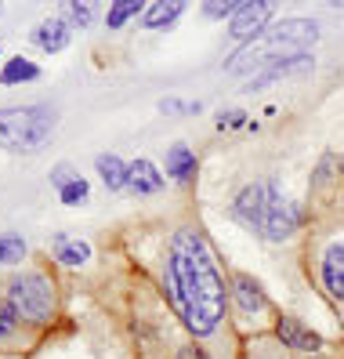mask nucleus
Masks as SVG:
<instances>
[{
  "label": "nucleus",
  "mask_w": 344,
  "mask_h": 359,
  "mask_svg": "<svg viewBox=\"0 0 344 359\" xmlns=\"http://www.w3.org/2000/svg\"><path fill=\"white\" fill-rule=\"evenodd\" d=\"M167 294L170 305L178 309L181 323L192 334H214L218 323L225 320V283L218 272V258H214L210 243L203 232L181 229L170 240V258H167Z\"/></svg>",
  "instance_id": "obj_1"
},
{
  "label": "nucleus",
  "mask_w": 344,
  "mask_h": 359,
  "mask_svg": "<svg viewBox=\"0 0 344 359\" xmlns=\"http://www.w3.org/2000/svg\"><path fill=\"white\" fill-rule=\"evenodd\" d=\"M319 26L312 18H287V22H275V29L261 33L257 40L243 44L228 58V73H250V69H272V62H290L301 58L308 44H315Z\"/></svg>",
  "instance_id": "obj_2"
},
{
  "label": "nucleus",
  "mask_w": 344,
  "mask_h": 359,
  "mask_svg": "<svg viewBox=\"0 0 344 359\" xmlns=\"http://www.w3.org/2000/svg\"><path fill=\"white\" fill-rule=\"evenodd\" d=\"M232 215L243 225H250L265 240H287L301 225V210L294 200H287L272 182H254L247 185L232 203Z\"/></svg>",
  "instance_id": "obj_3"
},
{
  "label": "nucleus",
  "mask_w": 344,
  "mask_h": 359,
  "mask_svg": "<svg viewBox=\"0 0 344 359\" xmlns=\"http://www.w3.org/2000/svg\"><path fill=\"white\" fill-rule=\"evenodd\" d=\"M55 128V113L48 105H0V149L33 153Z\"/></svg>",
  "instance_id": "obj_4"
},
{
  "label": "nucleus",
  "mask_w": 344,
  "mask_h": 359,
  "mask_svg": "<svg viewBox=\"0 0 344 359\" xmlns=\"http://www.w3.org/2000/svg\"><path fill=\"white\" fill-rule=\"evenodd\" d=\"M8 302L15 305V312L29 323H48L55 312V287L48 276L40 272H22L8 283Z\"/></svg>",
  "instance_id": "obj_5"
},
{
  "label": "nucleus",
  "mask_w": 344,
  "mask_h": 359,
  "mask_svg": "<svg viewBox=\"0 0 344 359\" xmlns=\"http://www.w3.org/2000/svg\"><path fill=\"white\" fill-rule=\"evenodd\" d=\"M272 18V4L268 0H257V4H240V11L232 15V36L235 40H257L261 36V29L268 26Z\"/></svg>",
  "instance_id": "obj_6"
},
{
  "label": "nucleus",
  "mask_w": 344,
  "mask_h": 359,
  "mask_svg": "<svg viewBox=\"0 0 344 359\" xmlns=\"http://www.w3.org/2000/svg\"><path fill=\"white\" fill-rule=\"evenodd\" d=\"M69 36H73V26H69L62 15L44 18V22L33 26V33H29V40H33L40 51H62V48L69 44Z\"/></svg>",
  "instance_id": "obj_7"
},
{
  "label": "nucleus",
  "mask_w": 344,
  "mask_h": 359,
  "mask_svg": "<svg viewBox=\"0 0 344 359\" xmlns=\"http://www.w3.org/2000/svg\"><path fill=\"white\" fill-rule=\"evenodd\" d=\"M319 276H322V287H326L333 298H344V247H340V243H333V247L322 250Z\"/></svg>",
  "instance_id": "obj_8"
},
{
  "label": "nucleus",
  "mask_w": 344,
  "mask_h": 359,
  "mask_svg": "<svg viewBox=\"0 0 344 359\" xmlns=\"http://www.w3.org/2000/svg\"><path fill=\"white\" fill-rule=\"evenodd\" d=\"M127 189L138 196H153L163 189V178L156 171V163H149V160H135V163H127Z\"/></svg>",
  "instance_id": "obj_9"
},
{
  "label": "nucleus",
  "mask_w": 344,
  "mask_h": 359,
  "mask_svg": "<svg viewBox=\"0 0 344 359\" xmlns=\"http://www.w3.org/2000/svg\"><path fill=\"white\" fill-rule=\"evenodd\" d=\"M167 175L174 182H188L192 175H196V156H192V149L185 142H174L167 149Z\"/></svg>",
  "instance_id": "obj_10"
},
{
  "label": "nucleus",
  "mask_w": 344,
  "mask_h": 359,
  "mask_svg": "<svg viewBox=\"0 0 344 359\" xmlns=\"http://www.w3.org/2000/svg\"><path fill=\"white\" fill-rule=\"evenodd\" d=\"M55 258L62 265H88L91 247L83 240H73V236H66V232H58V236H55Z\"/></svg>",
  "instance_id": "obj_11"
},
{
  "label": "nucleus",
  "mask_w": 344,
  "mask_h": 359,
  "mask_svg": "<svg viewBox=\"0 0 344 359\" xmlns=\"http://www.w3.org/2000/svg\"><path fill=\"white\" fill-rule=\"evenodd\" d=\"M232 290H235V305H240L247 316H254V312H261V309H265L261 287H257L250 276H235V280H232Z\"/></svg>",
  "instance_id": "obj_12"
},
{
  "label": "nucleus",
  "mask_w": 344,
  "mask_h": 359,
  "mask_svg": "<svg viewBox=\"0 0 344 359\" xmlns=\"http://www.w3.org/2000/svg\"><path fill=\"white\" fill-rule=\"evenodd\" d=\"M181 11H185L181 0H167V4H149V8H145V26H149V29L174 26L178 18H181Z\"/></svg>",
  "instance_id": "obj_13"
},
{
  "label": "nucleus",
  "mask_w": 344,
  "mask_h": 359,
  "mask_svg": "<svg viewBox=\"0 0 344 359\" xmlns=\"http://www.w3.org/2000/svg\"><path fill=\"white\" fill-rule=\"evenodd\" d=\"M301 69H312V58H308V55L290 58V62H279V66L257 73V76L250 80V88H265V83H272V80H279V76H294V73H301Z\"/></svg>",
  "instance_id": "obj_14"
},
{
  "label": "nucleus",
  "mask_w": 344,
  "mask_h": 359,
  "mask_svg": "<svg viewBox=\"0 0 344 359\" xmlns=\"http://www.w3.org/2000/svg\"><path fill=\"white\" fill-rule=\"evenodd\" d=\"M95 167H98L102 182L109 185V189H123V185H127V163H123L120 156L105 153V156H98V160H95Z\"/></svg>",
  "instance_id": "obj_15"
},
{
  "label": "nucleus",
  "mask_w": 344,
  "mask_h": 359,
  "mask_svg": "<svg viewBox=\"0 0 344 359\" xmlns=\"http://www.w3.org/2000/svg\"><path fill=\"white\" fill-rule=\"evenodd\" d=\"M279 337H283L290 348H308V352L319 348V337L312 330H305V327H297L294 320H279Z\"/></svg>",
  "instance_id": "obj_16"
},
{
  "label": "nucleus",
  "mask_w": 344,
  "mask_h": 359,
  "mask_svg": "<svg viewBox=\"0 0 344 359\" xmlns=\"http://www.w3.org/2000/svg\"><path fill=\"white\" fill-rule=\"evenodd\" d=\"M36 76H40V69L29 58H11V62H4V69H0V83H29Z\"/></svg>",
  "instance_id": "obj_17"
},
{
  "label": "nucleus",
  "mask_w": 344,
  "mask_h": 359,
  "mask_svg": "<svg viewBox=\"0 0 344 359\" xmlns=\"http://www.w3.org/2000/svg\"><path fill=\"white\" fill-rule=\"evenodd\" d=\"M135 15H145V4H142V0H120V4H113V8H109L105 22H109L113 29H120L123 22H131Z\"/></svg>",
  "instance_id": "obj_18"
},
{
  "label": "nucleus",
  "mask_w": 344,
  "mask_h": 359,
  "mask_svg": "<svg viewBox=\"0 0 344 359\" xmlns=\"http://www.w3.org/2000/svg\"><path fill=\"white\" fill-rule=\"evenodd\" d=\"M26 258V240L11 236V232H0V265H15Z\"/></svg>",
  "instance_id": "obj_19"
},
{
  "label": "nucleus",
  "mask_w": 344,
  "mask_h": 359,
  "mask_svg": "<svg viewBox=\"0 0 344 359\" xmlns=\"http://www.w3.org/2000/svg\"><path fill=\"white\" fill-rule=\"evenodd\" d=\"M62 18L73 26V29H83L95 22V8L91 4H62Z\"/></svg>",
  "instance_id": "obj_20"
},
{
  "label": "nucleus",
  "mask_w": 344,
  "mask_h": 359,
  "mask_svg": "<svg viewBox=\"0 0 344 359\" xmlns=\"http://www.w3.org/2000/svg\"><path fill=\"white\" fill-rule=\"evenodd\" d=\"M88 193H91V189H88V182H83V178H76L73 185H66V189H62L58 196H62V203H69V207H73V203H83V200H88Z\"/></svg>",
  "instance_id": "obj_21"
},
{
  "label": "nucleus",
  "mask_w": 344,
  "mask_h": 359,
  "mask_svg": "<svg viewBox=\"0 0 344 359\" xmlns=\"http://www.w3.org/2000/svg\"><path fill=\"white\" fill-rule=\"evenodd\" d=\"M18 320H22V316L15 312V305H11V302H0V341H4V337L15 330Z\"/></svg>",
  "instance_id": "obj_22"
},
{
  "label": "nucleus",
  "mask_w": 344,
  "mask_h": 359,
  "mask_svg": "<svg viewBox=\"0 0 344 359\" xmlns=\"http://www.w3.org/2000/svg\"><path fill=\"white\" fill-rule=\"evenodd\" d=\"M76 178H80V175H76V167H73V163H58L55 171H51V185L58 189V193H62L66 185H73Z\"/></svg>",
  "instance_id": "obj_23"
},
{
  "label": "nucleus",
  "mask_w": 344,
  "mask_h": 359,
  "mask_svg": "<svg viewBox=\"0 0 344 359\" xmlns=\"http://www.w3.org/2000/svg\"><path fill=\"white\" fill-rule=\"evenodd\" d=\"M240 11V4L235 0H225V4H207L203 8V15H210V18H228V15H235Z\"/></svg>",
  "instance_id": "obj_24"
},
{
  "label": "nucleus",
  "mask_w": 344,
  "mask_h": 359,
  "mask_svg": "<svg viewBox=\"0 0 344 359\" xmlns=\"http://www.w3.org/2000/svg\"><path fill=\"white\" fill-rule=\"evenodd\" d=\"M178 359H200V352H196V348H185V352H181Z\"/></svg>",
  "instance_id": "obj_25"
}]
</instances>
